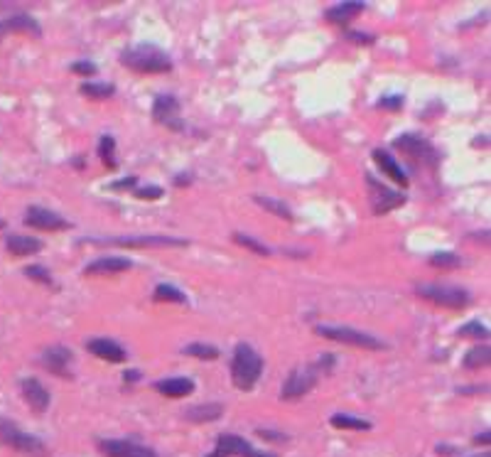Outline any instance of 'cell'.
Listing matches in <instances>:
<instances>
[{
    "label": "cell",
    "instance_id": "7bdbcfd3",
    "mask_svg": "<svg viewBox=\"0 0 491 457\" xmlns=\"http://www.w3.org/2000/svg\"><path fill=\"white\" fill-rule=\"evenodd\" d=\"M177 185H182V187H185V185H189V182H192V177H187V175H177Z\"/></svg>",
    "mask_w": 491,
    "mask_h": 457
},
{
    "label": "cell",
    "instance_id": "8fae6325",
    "mask_svg": "<svg viewBox=\"0 0 491 457\" xmlns=\"http://www.w3.org/2000/svg\"><path fill=\"white\" fill-rule=\"evenodd\" d=\"M25 224L32 228H40V231H67L72 228V224L64 217H59L57 212L45 207H30L25 214Z\"/></svg>",
    "mask_w": 491,
    "mask_h": 457
},
{
    "label": "cell",
    "instance_id": "7a4b0ae2",
    "mask_svg": "<svg viewBox=\"0 0 491 457\" xmlns=\"http://www.w3.org/2000/svg\"><path fill=\"white\" fill-rule=\"evenodd\" d=\"M120 64L138 74H165L172 69V59L155 45H133L120 52Z\"/></svg>",
    "mask_w": 491,
    "mask_h": 457
},
{
    "label": "cell",
    "instance_id": "ba28073f",
    "mask_svg": "<svg viewBox=\"0 0 491 457\" xmlns=\"http://www.w3.org/2000/svg\"><path fill=\"white\" fill-rule=\"evenodd\" d=\"M86 244H101V246H128V249H148V246H187L185 239L175 236H160V234H145V236H116V239H88Z\"/></svg>",
    "mask_w": 491,
    "mask_h": 457
},
{
    "label": "cell",
    "instance_id": "836d02e7",
    "mask_svg": "<svg viewBox=\"0 0 491 457\" xmlns=\"http://www.w3.org/2000/svg\"><path fill=\"white\" fill-rule=\"evenodd\" d=\"M25 276L30 278V281L45 283V286H54L52 273H49L47 268H42V265H30V268H25Z\"/></svg>",
    "mask_w": 491,
    "mask_h": 457
},
{
    "label": "cell",
    "instance_id": "f6af8a7d",
    "mask_svg": "<svg viewBox=\"0 0 491 457\" xmlns=\"http://www.w3.org/2000/svg\"><path fill=\"white\" fill-rule=\"evenodd\" d=\"M476 457H489V452H481V455H476Z\"/></svg>",
    "mask_w": 491,
    "mask_h": 457
},
{
    "label": "cell",
    "instance_id": "f546056e",
    "mask_svg": "<svg viewBox=\"0 0 491 457\" xmlns=\"http://www.w3.org/2000/svg\"><path fill=\"white\" fill-rule=\"evenodd\" d=\"M185 354L187 357H196V359H204V362H214L219 359V349L212 347V344H204V342H192L185 347Z\"/></svg>",
    "mask_w": 491,
    "mask_h": 457
},
{
    "label": "cell",
    "instance_id": "9c48e42d",
    "mask_svg": "<svg viewBox=\"0 0 491 457\" xmlns=\"http://www.w3.org/2000/svg\"><path fill=\"white\" fill-rule=\"evenodd\" d=\"M153 118L155 123L165 125L170 130H185V121H182V106L175 96L160 94L153 101Z\"/></svg>",
    "mask_w": 491,
    "mask_h": 457
},
{
    "label": "cell",
    "instance_id": "83f0119b",
    "mask_svg": "<svg viewBox=\"0 0 491 457\" xmlns=\"http://www.w3.org/2000/svg\"><path fill=\"white\" fill-rule=\"evenodd\" d=\"M98 155H101V160H104L106 167L116 170V167H118V160H116V138H111V135H101Z\"/></svg>",
    "mask_w": 491,
    "mask_h": 457
},
{
    "label": "cell",
    "instance_id": "8d00e7d4",
    "mask_svg": "<svg viewBox=\"0 0 491 457\" xmlns=\"http://www.w3.org/2000/svg\"><path fill=\"white\" fill-rule=\"evenodd\" d=\"M378 106H381V109H388V111H398L400 106H403V96H386Z\"/></svg>",
    "mask_w": 491,
    "mask_h": 457
},
{
    "label": "cell",
    "instance_id": "9a60e30c",
    "mask_svg": "<svg viewBox=\"0 0 491 457\" xmlns=\"http://www.w3.org/2000/svg\"><path fill=\"white\" fill-rule=\"evenodd\" d=\"M20 389H22V396H25V401L30 403V408L35 410L37 416H42V413H47V408H49V391L45 389V384H42L40 379H22L20 381Z\"/></svg>",
    "mask_w": 491,
    "mask_h": 457
},
{
    "label": "cell",
    "instance_id": "7c38bea8",
    "mask_svg": "<svg viewBox=\"0 0 491 457\" xmlns=\"http://www.w3.org/2000/svg\"><path fill=\"white\" fill-rule=\"evenodd\" d=\"M98 452L106 457H160L150 447L130 440H98Z\"/></svg>",
    "mask_w": 491,
    "mask_h": 457
},
{
    "label": "cell",
    "instance_id": "d4e9b609",
    "mask_svg": "<svg viewBox=\"0 0 491 457\" xmlns=\"http://www.w3.org/2000/svg\"><path fill=\"white\" fill-rule=\"evenodd\" d=\"M491 362V352L486 344H481V347H474L469 349V352L465 354V369H484V366H489Z\"/></svg>",
    "mask_w": 491,
    "mask_h": 457
},
{
    "label": "cell",
    "instance_id": "ee69618b",
    "mask_svg": "<svg viewBox=\"0 0 491 457\" xmlns=\"http://www.w3.org/2000/svg\"><path fill=\"white\" fill-rule=\"evenodd\" d=\"M207 457H221V455H219V452H217V450H214V452H212V455H207Z\"/></svg>",
    "mask_w": 491,
    "mask_h": 457
},
{
    "label": "cell",
    "instance_id": "74e56055",
    "mask_svg": "<svg viewBox=\"0 0 491 457\" xmlns=\"http://www.w3.org/2000/svg\"><path fill=\"white\" fill-rule=\"evenodd\" d=\"M135 185H138V177H125V180H120V182H114V185H111V189H130V187H135Z\"/></svg>",
    "mask_w": 491,
    "mask_h": 457
},
{
    "label": "cell",
    "instance_id": "30bf717a",
    "mask_svg": "<svg viewBox=\"0 0 491 457\" xmlns=\"http://www.w3.org/2000/svg\"><path fill=\"white\" fill-rule=\"evenodd\" d=\"M393 148L400 153H405V155H410L413 160L418 162H437V153H435V148L430 146L425 138H420V135H400V138H396V143H393Z\"/></svg>",
    "mask_w": 491,
    "mask_h": 457
},
{
    "label": "cell",
    "instance_id": "ffe728a7",
    "mask_svg": "<svg viewBox=\"0 0 491 457\" xmlns=\"http://www.w3.org/2000/svg\"><path fill=\"white\" fill-rule=\"evenodd\" d=\"M373 160H376V165L381 167L383 172H386V177H391L396 185H400V187H408V175H405L403 167L396 162V157H391L386 150H381V148H376L373 150Z\"/></svg>",
    "mask_w": 491,
    "mask_h": 457
},
{
    "label": "cell",
    "instance_id": "d6a6232c",
    "mask_svg": "<svg viewBox=\"0 0 491 457\" xmlns=\"http://www.w3.org/2000/svg\"><path fill=\"white\" fill-rule=\"evenodd\" d=\"M460 337H471V339H489V327L486 325H481V323H467V325H462L460 327Z\"/></svg>",
    "mask_w": 491,
    "mask_h": 457
},
{
    "label": "cell",
    "instance_id": "277c9868",
    "mask_svg": "<svg viewBox=\"0 0 491 457\" xmlns=\"http://www.w3.org/2000/svg\"><path fill=\"white\" fill-rule=\"evenodd\" d=\"M0 442L13 447V450L22 452V455H27V457H45V452H47V445L40 437L25 433L22 428H17L15 423L3 416H0Z\"/></svg>",
    "mask_w": 491,
    "mask_h": 457
},
{
    "label": "cell",
    "instance_id": "4fadbf2b",
    "mask_svg": "<svg viewBox=\"0 0 491 457\" xmlns=\"http://www.w3.org/2000/svg\"><path fill=\"white\" fill-rule=\"evenodd\" d=\"M217 452L221 457H278L273 455V452H260L256 450V447H251L249 442L243 440V437L238 435H228V433H224V435H219L217 440Z\"/></svg>",
    "mask_w": 491,
    "mask_h": 457
},
{
    "label": "cell",
    "instance_id": "d6986e66",
    "mask_svg": "<svg viewBox=\"0 0 491 457\" xmlns=\"http://www.w3.org/2000/svg\"><path fill=\"white\" fill-rule=\"evenodd\" d=\"M364 10H366L364 3H339V6L325 10V20L332 22V25H349V22L357 20Z\"/></svg>",
    "mask_w": 491,
    "mask_h": 457
},
{
    "label": "cell",
    "instance_id": "f1b7e54d",
    "mask_svg": "<svg viewBox=\"0 0 491 457\" xmlns=\"http://www.w3.org/2000/svg\"><path fill=\"white\" fill-rule=\"evenodd\" d=\"M153 297H155L157 302H180V305H185L187 302L185 293H182L180 288L170 286V283H160V286L155 288V295Z\"/></svg>",
    "mask_w": 491,
    "mask_h": 457
},
{
    "label": "cell",
    "instance_id": "6da1fadb",
    "mask_svg": "<svg viewBox=\"0 0 491 457\" xmlns=\"http://www.w3.org/2000/svg\"><path fill=\"white\" fill-rule=\"evenodd\" d=\"M263 374V359L251 344L238 342L231 354V381L238 391H251Z\"/></svg>",
    "mask_w": 491,
    "mask_h": 457
},
{
    "label": "cell",
    "instance_id": "bcb514c9",
    "mask_svg": "<svg viewBox=\"0 0 491 457\" xmlns=\"http://www.w3.org/2000/svg\"><path fill=\"white\" fill-rule=\"evenodd\" d=\"M3 226H6V222H3V219H0V228H3Z\"/></svg>",
    "mask_w": 491,
    "mask_h": 457
},
{
    "label": "cell",
    "instance_id": "2e32d148",
    "mask_svg": "<svg viewBox=\"0 0 491 457\" xmlns=\"http://www.w3.org/2000/svg\"><path fill=\"white\" fill-rule=\"evenodd\" d=\"M130 268H133L130 258H123V256H101V258L91 261L84 268V273L86 276H114V273H123V270Z\"/></svg>",
    "mask_w": 491,
    "mask_h": 457
},
{
    "label": "cell",
    "instance_id": "ac0fdd59",
    "mask_svg": "<svg viewBox=\"0 0 491 457\" xmlns=\"http://www.w3.org/2000/svg\"><path fill=\"white\" fill-rule=\"evenodd\" d=\"M6 249L10 251L15 258H25V256L40 254L42 241L35 239V236H25V234H8L6 236Z\"/></svg>",
    "mask_w": 491,
    "mask_h": 457
},
{
    "label": "cell",
    "instance_id": "8992f818",
    "mask_svg": "<svg viewBox=\"0 0 491 457\" xmlns=\"http://www.w3.org/2000/svg\"><path fill=\"white\" fill-rule=\"evenodd\" d=\"M317 379H320V369L315 364L312 366H300V369H293L288 374L283 384V391H280V398L283 401H297L305 394H310L315 389Z\"/></svg>",
    "mask_w": 491,
    "mask_h": 457
},
{
    "label": "cell",
    "instance_id": "60d3db41",
    "mask_svg": "<svg viewBox=\"0 0 491 457\" xmlns=\"http://www.w3.org/2000/svg\"><path fill=\"white\" fill-rule=\"evenodd\" d=\"M123 379H125V381H138V379H140V371H125Z\"/></svg>",
    "mask_w": 491,
    "mask_h": 457
},
{
    "label": "cell",
    "instance_id": "4dcf8cb0",
    "mask_svg": "<svg viewBox=\"0 0 491 457\" xmlns=\"http://www.w3.org/2000/svg\"><path fill=\"white\" fill-rule=\"evenodd\" d=\"M430 265H435V268H460L462 258L457 254H450V251H437V254L430 256Z\"/></svg>",
    "mask_w": 491,
    "mask_h": 457
},
{
    "label": "cell",
    "instance_id": "b9f144b4",
    "mask_svg": "<svg viewBox=\"0 0 491 457\" xmlns=\"http://www.w3.org/2000/svg\"><path fill=\"white\" fill-rule=\"evenodd\" d=\"M474 442H476V445H489V433H484V435H476Z\"/></svg>",
    "mask_w": 491,
    "mask_h": 457
},
{
    "label": "cell",
    "instance_id": "d590c367",
    "mask_svg": "<svg viewBox=\"0 0 491 457\" xmlns=\"http://www.w3.org/2000/svg\"><path fill=\"white\" fill-rule=\"evenodd\" d=\"M72 72L74 74H81V77H93L98 69H96V64H93V62H88V59H81V62H74L72 64Z\"/></svg>",
    "mask_w": 491,
    "mask_h": 457
},
{
    "label": "cell",
    "instance_id": "3957f363",
    "mask_svg": "<svg viewBox=\"0 0 491 457\" xmlns=\"http://www.w3.org/2000/svg\"><path fill=\"white\" fill-rule=\"evenodd\" d=\"M315 332L325 339H334V342L341 344H352V347L366 349V352H381L386 349V342L376 337V334L361 332V330L354 327H339V325H317Z\"/></svg>",
    "mask_w": 491,
    "mask_h": 457
},
{
    "label": "cell",
    "instance_id": "52a82bcc",
    "mask_svg": "<svg viewBox=\"0 0 491 457\" xmlns=\"http://www.w3.org/2000/svg\"><path fill=\"white\" fill-rule=\"evenodd\" d=\"M366 187H368V199H371V209L376 214H386L398 209L400 204H405V194L388 189L383 182H378L373 175H366Z\"/></svg>",
    "mask_w": 491,
    "mask_h": 457
},
{
    "label": "cell",
    "instance_id": "603a6c76",
    "mask_svg": "<svg viewBox=\"0 0 491 457\" xmlns=\"http://www.w3.org/2000/svg\"><path fill=\"white\" fill-rule=\"evenodd\" d=\"M224 413L221 403H204V405H194L185 413V418L189 423H209V421H219Z\"/></svg>",
    "mask_w": 491,
    "mask_h": 457
},
{
    "label": "cell",
    "instance_id": "5bb4252c",
    "mask_svg": "<svg viewBox=\"0 0 491 457\" xmlns=\"http://www.w3.org/2000/svg\"><path fill=\"white\" fill-rule=\"evenodd\" d=\"M42 366H45L47 371H52V374L62 376V379H72V369H69V364H72V352H69L67 347H62V344H57V347H49L42 352Z\"/></svg>",
    "mask_w": 491,
    "mask_h": 457
},
{
    "label": "cell",
    "instance_id": "e575fe53",
    "mask_svg": "<svg viewBox=\"0 0 491 457\" xmlns=\"http://www.w3.org/2000/svg\"><path fill=\"white\" fill-rule=\"evenodd\" d=\"M165 194V189L157 187V185H148V187H138L135 189V197L138 199H160Z\"/></svg>",
    "mask_w": 491,
    "mask_h": 457
},
{
    "label": "cell",
    "instance_id": "4316f807",
    "mask_svg": "<svg viewBox=\"0 0 491 457\" xmlns=\"http://www.w3.org/2000/svg\"><path fill=\"white\" fill-rule=\"evenodd\" d=\"M79 91L84 96H88V99H111L116 94V88L111 84H96V82H84L79 86Z\"/></svg>",
    "mask_w": 491,
    "mask_h": 457
},
{
    "label": "cell",
    "instance_id": "cb8c5ba5",
    "mask_svg": "<svg viewBox=\"0 0 491 457\" xmlns=\"http://www.w3.org/2000/svg\"><path fill=\"white\" fill-rule=\"evenodd\" d=\"M254 202L256 204H260L263 209H268L270 214H275V217H280V219H285V222H293V209L288 207L285 202H280V199H275V197H265V194H256L254 197Z\"/></svg>",
    "mask_w": 491,
    "mask_h": 457
},
{
    "label": "cell",
    "instance_id": "1f68e13d",
    "mask_svg": "<svg viewBox=\"0 0 491 457\" xmlns=\"http://www.w3.org/2000/svg\"><path fill=\"white\" fill-rule=\"evenodd\" d=\"M233 241H236L238 246H243V249H249V251H254V254H258V256H270L268 246L260 244V241H256L254 236H249V234H241V231H236V234H233Z\"/></svg>",
    "mask_w": 491,
    "mask_h": 457
},
{
    "label": "cell",
    "instance_id": "5b68a950",
    "mask_svg": "<svg viewBox=\"0 0 491 457\" xmlns=\"http://www.w3.org/2000/svg\"><path fill=\"white\" fill-rule=\"evenodd\" d=\"M423 300L435 302L439 307H447V310H465L471 302V295L465 291V288H455V286H435V283H425V286L415 288Z\"/></svg>",
    "mask_w": 491,
    "mask_h": 457
},
{
    "label": "cell",
    "instance_id": "f35d334b",
    "mask_svg": "<svg viewBox=\"0 0 491 457\" xmlns=\"http://www.w3.org/2000/svg\"><path fill=\"white\" fill-rule=\"evenodd\" d=\"M347 37H349V40H354V42H359V45H371V42H373V37L371 35H364V32H347Z\"/></svg>",
    "mask_w": 491,
    "mask_h": 457
},
{
    "label": "cell",
    "instance_id": "484cf974",
    "mask_svg": "<svg viewBox=\"0 0 491 457\" xmlns=\"http://www.w3.org/2000/svg\"><path fill=\"white\" fill-rule=\"evenodd\" d=\"M329 423L339 431H371V423L349 416V413H336V416H332Z\"/></svg>",
    "mask_w": 491,
    "mask_h": 457
},
{
    "label": "cell",
    "instance_id": "7402d4cb",
    "mask_svg": "<svg viewBox=\"0 0 491 457\" xmlns=\"http://www.w3.org/2000/svg\"><path fill=\"white\" fill-rule=\"evenodd\" d=\"M155 389L162 396H170V398H185L194 391V381L185 379V376H175V379H162L155 384Z\"/></svg>",
    "mask_w": 491,
    "mask_h": 457
},
{
    "label": "cell",
    "instance_id": "44dd1931",
    "mask_svg": "<svg viewBox=\"0 0 491 457\" xmlns=\"http://www.w3.org/2000/svg\"><path fill=\"white\" fill-rule=\"evenodd\" d=\"M3 22V30L8 32H25V35H32V37H42V27L40 22L35 20L32 15H25V13H20V15H10L6 17Z\"/></svg>",
    "mask_w": 491,
    "mask_h": 457
},
{
    "label": "cell",
    "instance_id": "ab89813d",
    "mask_svg": "<svg viewBox=\"0 0 491 457\" xmlns=\"http://www.w3.org/2000/svg\"><path fill=\"white\" fill-rule=\"evenodd\" d=\"M258 435H260V437H265V440H280V442L288 440V437H285V435H275L273 431H258Z\"/></svg>",
    "mask_w": 491,
    "mask_h": 457
},
{
    "label": "cell",
    "instance_id": "e0dca14e",
    "mask_svg": "<svg viewBox=\"0 0 491 457\" xmlns=\"http://www.w3.org/2000/svg\"><path fill=\"white\" fill-rule=\"evenodd\" d=\"M86 349L91 354H96L98 359H104V362H111V364H120L125 362V349L120 344L111 342V339H88L86 342Z\"/></svg>",
    "mask_w": 491,
    "mask_h": 457
}]
</instances>
